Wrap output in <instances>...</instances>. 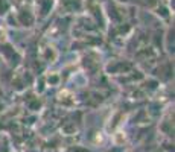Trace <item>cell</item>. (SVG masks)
I'll return each mask as SVG.
<instances>
[{"instance_id":"cell-1","label":"cell","mask_w":175,"mask_h":152,"mask_svg":"<svg viewBox=\"0 0 175 152\" xmlns=\"http://www.w3.org/2000/svg\"><path fill=\"white\" fill-rule=\"evenodd\" d=\"M5 35H6V34H5V30L0 27V41H3V40H5Z\"/></svg>"}]
</instances>
